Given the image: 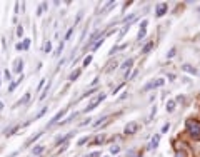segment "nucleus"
Segmentation results:
<instances>
[{
    "label": "nucleus",
    "instance_id": "obj_33",
    "mask_svg": "<svg viewBox=\"0 0 200 157\" xmlns=\"http://www.w3.org/2000/svg\"><path fill=\"white\" fill-rule=\"evenodd\" d=\"M87 157H100V152H92L90 156H87Z\"/></svg>",
    "mask_w": 200,
    "mask_h": 157
},
{
    "label": "nucleus",
    "instance_id": "obj_9",
    "mask_svg": "<svg viewBox=\"0 0 200 157\" xmlns=\"http://www.w3.org/2000/svg\"><path fill=\"white\" fill-rule=\"evenodd\" d=\"M165 110L167 112H173V110H175V100H168V102L165 104Z\"/></svg>",
    "mask_w": 200,
    "mask_h": 157
},
{
    "label": "nucleus",
    "instance_id": "obj_28",
    "mask_svg": "<svg viewBox=\"0 0 200 157\" xmlns=\"http://www.w3.org/2000/svg\"><path fill=\"white\" fill-rule=\"evenodd\" d=\"M102 142H103V136H99L95 140H93V144H102Z\"/></svg>",
    "mask_w": 200,
    "mask_h": 157
},
{
    "label": "nucleus",
    "instance_id": "obj_30",
    "mask_svg": "<svg viewBox=\"0 0 200 157\" xmlns=\"http://www.w3.org/2000/svg\"><path fill=\"white\" fill-rule=\"evenodd\" d=\"M115 67H117V62H112V64L107 67V72H108V70H112V68H115Z\"/></svg>",
    "mask_w": 200,
    "mask_h": 157
},
{
    "label": "nucleus",
    "instance_id": "obj_26",
    "mask_svg": "<svg viewBox=\"0 0 200 157\" xmlns=\"http://www.w3.org/2000/svg\"><path fill=\"white\" fill-rule=\"evenodd\" d=\"M22 45H23V50H27V48H28V45H30V39H25Z\"/></svg>",
    "mask_w": 200,
    "mask_h": 157
},
{
    "label": "nucleus",
    "instance_id": "obj_11",
    "mask_svg": "<svg viewBox=\"0 0 200 157\" xmlns=\"http://www.w3.org/2000/svg\"><path fill=\"white\" fill-rule=\"evenodd\" d=\"M22 79H23V77L20 75V79H19V80H15V82H12V84H10V87H8V92H13V90L17 89V85L20 84V80H22Z\"/></svg>",
    "mask_w": 200,
    "mask_h": 157
},
{
    "label": "nucleus",
    "instance_id": "obj_13",
    "mask_svg": "<svg viewBox=\"0 0 200 157\" xmlns=\"http://www.w3.org/2000/svg\"><path fill=\"white\" fill-rule=\"evenodd\" d=\"M63 114H65V110H60V112H59V114H57V116H55V117H53V119H52V120H50V124H48V125H52V124H55V122H57V120H59V119H60V117H62V116H63Z\"/></svg>",
    "mask_w": 200,
    "mask_h": 157
},
{
    "label": "nucleus",
    "instance_id": "obj_24",
    "mask_svg": "<svg viewBox=\"0 0 200 157\" xmlns=\"http://www.w3.org/2000/svg\"><path fill=\"white\" fill-rule=\"evenodd\" d=\"M43 50H45V52H50V50H52V44H50V42H47L45 45H43Z\"/></svg>",
    "mask_w": 200,
    "mask_h": 157
},
{
    "label": "nucleus",
    "instance_id": "obj_19",
    "mask_svg": "<svg viewBox=\"0 0 200 157\" xmlns=\"http://www.w3.org/2000/svg\"><path fill=\"white\" fill-rule=\"evenodd\" d=\"M99 35H100V32H99V30H97V32H93V34L90 35V40H88V44H90V42H93L95 39H97V37H99Z\"/></svg>",
    "mask_w": 200,
    "mask_h": 157
},
{
    "label": "nucleus",
    "instance_id": "obj_4",
    "mask_svg": "<svg viewBox=\"0 0 200 157\" xmlns=\"http://www.w3.org/2000/svg\"><path fill=\"white\" fill-rule=\"evenodd\" d=\"M140 129V125H139V122H128L125 125V134L127 136H130V134H135L137 130Z\"/></svg>",
    "mask_w": 200,
    "mask_h": 157
},
{
    "label": "nucleus",
    "instance_id": "obj_6",
    "mask_svg": "<svg viewBox=\"0 0 200 157\" xmlns=\"http://www.w3.org/2000/svg\"><path fill=\"white\" fill-rule=\"evenodd\" d=\"M159 140H160V136L159 134H155V136L152 137V140H150V144H148V149H157V145H159Z\"/></svg>",
    "mask_w": 200,
    "mask_h": 157
},
{
    "label": "nucleus",
    "instance_id": "obj_16",
    "mask_svg": "<svg viewBox=\"0 0 200 157\" xmlns=\"http://www.w3.org/2000/svg\"><path fill=\"white\" fill-rule=\"evenodd\" d=\"M43 150V145H37V147H33L32 149V154H35V156H39L40 152Z\"/></svg>",
    "mask_w": 200,
    "mask_h": 157
},
{
    "label": "nucleus",
    "instance_id": "obj_7",
    "mask_svg": "<svg viewBox=\"0 0 200 157\" xmlns=\"http://www.w3.org/2000/svg\"><path fill=\"white\" fill-rule=\"evenodd\" d=\"M167 3H160L159 7H157V12H155V15H157V17H162V15L163 14H167Z\"/></svg>",
    "mask_w": 200,
    "mask_h": 157
},
{
    "label": "nucleus",
    "instance_id": "obj_22",
    "mask_svg": "<svg viewBox=\"0 0 200 157\" xmlns=\"http://www.w3.org/2000/svg\"><path fill=\"white\" fill-rule=\"evenodd\" d=\"M79 75H80V70H75V72L70 75V80H75V79H79Z\"/></svg>",
    "mask_w": 200,
    "mask_h": 157
},
{
    "label": "nucleus",
    "instance_id": "obj_38",
    "mask_svg": "<svg viewBox=\"0 0 200 157\" xmlns=\"http://www.w3.org/2000/svg\"><path fill=\"white\" fill-rule=\"evenodd\" d=\"M175 157H185V156H183L182 152H179V154H177V156H175Z\"/></svg>",
    "mask_w": 200,
    "mask_h": 157
},
{
    "label": "nucleus",
    "instance_id": "obj_36",
    "mask_svg": "<svg viewBox=\"0 0 200 157\" xmlns=\"http://www.w3.org/2000/svg\"><path fill=\"white\" fill-rule=\"evenodd\" d=\"M122 87H123V85H119V87H117V89H113V95H115V94H117V92H119V90L122 89Z\"/></svg>",
    "mask_w": 200,
    "mask_h": 157
},
{
    "label": "nucleus",
    "instance_id": "obj_37",
    "mask_svg": "<svg viewBox=\"0 0 200 157\" xmlns=\"http://www.w3.org/2000/svg\"><path fill=\"white\" fill-rule=\"evenodd\" d=\"M173 55H175V48H172V50L168 52V57H173Z\"/></svg>",
    "mask_w": 200,
    "mask_h": 157
},
{
    "label": "nucleus",
    "instance_id": "obj_20",
    "mask_svg": "<svg viewBox=\"0 0 200 157\" xmlns=\"http://www.w3.org/2000/svg\"><path fill=\"white\" fill-rule=\"evenodd\" d=\"M102 42H103V40H102V39H100L99 42H95V45H93V47H92V50H93V52H95V50H99V48H100V45H102Z\"/></svg>",
    "mask_w": 200,
    "mask_h": 157
},
{
    "label": "nucleus",
    "instance_id": "obj_21",
    "mask_svg": "<svg viewBox=\"0 0 200 157\" xmlns=\"http://www.w3.org/2000/svg\"><path fill=\"white\" fill-rule=\"evenodd\" d=\"M90 62H92V55H87L85 60H83V65H85V67L87 65H90Z\"/></svg>",
    "mask_w": 200,
    "mask_h": 157
},
{
    "label": "nucleus",
    "instance_id": "obj_31",
    "mask_svg": "<svg viewBox=\"0 0 200 157\" xmlns=\"http://www.w3.org/2000/svg\"><path fill=\"white\" fill-rule=\"evenodd\" d=\"M87 140H88L87 137H82V139H80V140H79V145H83V144H85Z\"/></svg>",
    "mask_w": 200,
    "mask_h": 157
},
{
    "label": "nucleus",
    "instance_id": "obj_12",
    "mask_svg": "<svg viewBox=\"0 0 200 157\" xmlns=\"http://www.w3.org/2000/svg\"><path fill=\"white\" fill-rule=\"evenodd\" d=\"M132 65H133V60H132V59H128L127 62H123V64H122V68H123V70H128Z\"/></svg>",
    "mask_w": 200,
    "mask_h": 157
},
{
    "label": "nucleus",
    "instance_id": "obj_8",
    "mask_svg": "<svg viewBox=\"0 0 200 157\" xmlns=\"http://www.w3.org/2000/svg\"><path fill=\"white\" fill-rule=\"evenodd\" d=\"M107 120H108V116H103V117H100L99 120H95V122H93V127H100V125H102V124H105Z\"/></svg>",
    "mask_w": 200,
    "mask_h": 157
},
{
    "label": "nucleus",
    "instance_id": "obj_25",
    "mask_svg": "<svg viewBox=\"0 0 200 157\" xmlns=\"http://www.w3.org/2000/svg\"><path fill=\"white\" fill-rule=\"evenodd\" d=\"M168 129H170V124H168V122L162 125V132H163V134H165V132H168Z\"/></svg>",
    "mask_w": 200,
    "mask_h": 157
},
{
    "label": "nucleus",
    "instance_id": "obj_14",
    "mask_svg": "<svg viewBox=\"0 0 200 157\" xmlns=\"http://www.w3.org/2000/svg\"><path fill=\"white\" fill-rule=\"evenodd\" d=\"M22 68H23V62L17 60V62H15V72H19V74H20V72H22Z\"/></svg>",
    "mask_w": 200,
    "mask_h": 157
},
{
    "label": "nucleus",
    "instance_id": "obj_10",
    "mask_svg": "<svg viewBox=\"0 0 200 157\" xmlns=\"http://www.w3.org/2000/svg\"><path fill=\"white\" fill-rule=\"evenodd\" d=\"M40 136H42V132H39V134H35V136H33V137H30V139H28V140H27V142H25V147H28V145H30V144H32V142H35V140H37V139H39Z\"/></svg>",
    "mask_w": 200,
    "mask_h": 157
},
{
    "label": "nucleus",
    "instance_id": "obj_39",
    "mask_svg": "<svg viewBox=\"0 0 200 157\" xmlns=\"http://www.w3.org/2000/svg\"><path fill=\"white\" fill-rule=\"evenodd\" d=\"M105 157H110V156H105Z\"/></svg>",
    "mask_w": 200,
    "mask_h": 157
},
{
    "label": "nucleus",
    "instance_id": "obj_15",
    "mask_svg": "<svg viewBox=\"0 0 200 157\" xmlns=\"http://www.w3.org/2000/svg\"><path fill=\"white\" fill-rule=\"evenodd\" d=\"M152 48H153V42H148L145 47L142 48V54H147V52H148V50H152Z\"/></svg>",
    "mask_w": 200,
    "mask_h": 157
},
{
    "label": "nucleus",
    "instance_id": "obj_23",
    "mask_svg": "<svg viewBox=\"0 0 200 157\" xmlns=\"http://www.w3.org/2000/svg\"><path fill=\"white\" fill-rule=\"evenodd\" d=\"M28 99H30V94H25V95L22 97V100H20V104H27V102H28Z\"/></svg>",
    "mask_w": 200,
    "mask_h": 157
},
{
    "label": "nucleus",
    "instance_id": "obj_34",
    "mask_svg": "<svg viewBox=\"0 0 200 157\" xmlns=\"http://www.w3.org/2000/svg\"><path fill=\"white\" fill-rule=\"evenodd\" d=\"M43 84H45V80H43V79H42V80H40V84H39V87H37V89H42V87H43Z\"/></svg>",
    "mask_w": 200,
    "mask_h": 157
},
{
    "label": "nucleus",
    "instance_id": "obj_17",
    "mask_svg": "<svg viewBox=\"0 0 200 157\" xmlns=\"http://www.w3.org/2000/svg\"><path fill=\"white\" fill-rule=\"evenodd\" d=\"M119 152H120V147H119V145H112V147H110V154H112V156L119 154Z\"/></svg>",
    "mask_w": 200,
    "mask_h": 157
},
{
    "label": "nucleus",
    "instance_id": "obj_1",
    "mask_svg": "<svg viewBox=\"0 0 200 157\" xmlns=\"http://www.w3.org/2000/svg\"><path fill=\"white\" fill-rule=\"evenodd\" d=\"M187 129H188V134H190L193 139H200V122L199 120L188 119V120H187Z\"/></svg>",
    "mask_w": 200,
    "mask_h": 157
},
{
    "label": "nucleus",
    "instance_id": "obj_18",
    "mask_svg": "<svg viewBox=\"0 0 200 157\" xmlns=\"http://www.w3.org/2000/svg\"><path fill=\"white\" fill-rule=\"evenodd\" d=\"M145 28H140L139 30V34H137V40H140V39H143V37H145Z\"/></svg>",
    "mask_w": 200,
    "mask_h": 157
},
{
    "label": "nucleus",
    "instance_id": "obj_27",
    "mask_svg": "<svg viewBox=\"0 0 200 157\" xmlns=\"http://www.w3.org/2000/svg\"><path fill=\"white\" fill-rule=\"evenodd\" d=\"M43 114H47V107H43V109H42V110H40V112H39V114H37V117H35V119H40V117H42V116H43Z\"/></svg>",
    "mask_w": 200,
    "mask_h": 157
},
{
    "label": "nucleus",
    "instance_id": "obj_35",
    "mask_svg": "<svg viewBox=\"0 0 200 157\" xmlns=\"http://www.w3.org/2000/svg\"><path fill=\"white\" fill-rule=\"evenodd\" d=\"M147 24H148V20H143L142 24H140V27H142V28H145V27H147Z\"/></svg>",
    "mask_w": 200,
    "mask_h": 157
},
{
    "label": "nucleus",
    "instance_id": "obj_3",
    "mask_svg": "<svg viewBox=\"0 0 200 157\" xmlns=\"http://www.w3.org/2000/svg\"><path fill=\"white\" fill-rule=\"evenodd\" d=\"M102 100H105V94H99V95L93 99V102L90 104L88 107H85V110H83V112H85V114H87V112H90V110L95 109V107H97V105H99V104L102 102Z\"/></svg>",
    "mask_w": 200,
    "mask_h": 157
},
{
    "label": "nucleus",
    "instance_id": "obj_5",
    "mask_svg": "<svg viewBox=\"0 0 200 157\" xmlns=\"http://www.w3.org/2000/svg\"><path fill=\"white\" fill-rule=\"evenodd\" d=\"M182 70L188 72L190 75H197V68L193 67V65H190V64H182Z\"/></svg>",
    "mask_w": 200,
    "mask_h": 157
},
{
    "label": "nucleus",
    "instance_id": "obj_29",
    "mask_svg": "<svg viewBox=\"0 0 200 157\" xmlns=\"http://www.w3.org/2000/svg\"><path fill=\"white\" fill-rule=\"evenodd\" d=\"M3 75H5V80H10V79H12V75H10L8 70H3Z\"/></svg>",
    "mask_w": 200,
    "mask_h": 157
},
{
    "label": "nucleus",
    "instance_id": "obj_32",
    "mask_svg": "<svg viewBox=\"0 0 200 157\" xmlns=\"http://www.w3.org/2000/svg\"><path fill=\"white\" fill-rule=\"evenodd\" d=\"M22 34H23V28L19 27V28H17V35H19V37H22Z\"/></svg>",
    "mask_w": 200,
    "mask_h": 157
},
{
    "label": "nucleus",
    "instance_id": "obj_2",
    "mask_svg": "<svg viewBox=\"0 0 200 157\" xmlns=\"http://www.w3.org/2000/svg\"><path fill=\"white\" fill-rule=\"evenodd\" d=\"M165 84V80L163 79H157V80H148V82L143 85V92H147V90H152L155 89V87H159V85H163Z\"/></svg>",
    "mask_w": 200,
    "mask_h": 157
}]
</instances>
